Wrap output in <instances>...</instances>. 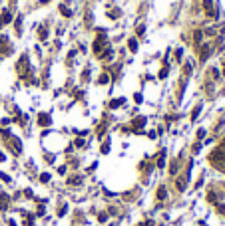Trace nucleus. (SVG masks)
Segmentation results:
<instances>
[{
  "label": "nucleus",
  "instance_id": "f257e3e1",
  "mask_svg": "<svg viewBox=\"0 0 225 226\" xmlns=\"http://www.w3.org/2000/svg\"><path fill=\"white\" fill-rule=\"evenodd\" d=\"M18 74L22 75V77H26L28 75V56H22L20 58V61H18Z\"/></svg>",
  "mask_w": 225,
  "mask_h": 226
},
{
  "label": "nucleus",
  "instance_id": "f03ea898",
  "mask_svg": "<svg viewBox=\"0 0 225 226\" xmlns=\"http://www.w3.org/2000/svg\"><path fill=\"white\" fill-rule=\"evenodd\" d=\"M104 46H106V34L100 32V38H96V42H94V52H96V54H102Z\"/></svg>",
  "mask_w": 225,
  "mask_h": 226
},
{
  "label": "nucleus",
  "instance_id": "7ed1b4c3",
  "mask_svg": "<svg viewBox=\"0 0 225 226\" xmlns=\"http://www.w3.org/2000/svg\"><path fill=\"white\" fill-rule=\"evenodd\" d=\"M10 20H12L10 12H8V10H4V12H2V16H0V26H2V24H8Z\"/></svg>",
  "mask_w": 225,
  "mask_h": 226
},
{
  "label": "nucleus",
  "instance_id": "20e7f679",
  "mask_svg": "<svg viewBox=\"0 0 225 226\" xmlns=\"http://www.w3.org/2000/svg\"><path fill=\"white\" fill-rule=\"evenodd\" d=\"M38 123H40V125H42V127H46V125H48V123H50V117H48V115H46V113H42V115H40V117H38Z\"/></svg>",
  "mask_w": 225,
  "mask_h": 226
},
{
  "label": "nucleus",
  "instance_id": "39448f33",
  "mask_svg": "<svg viewBox=\"0 0 225 226\" xmlns=\"http://www.w3.org/2000/svg\"><path fill=\"white\" fill-rule=\"evenodd\" d=\"M205 10L209 12V16H215V10H213V2H211V0H205Z\"/></svg>",
  "mask_w": 225,
  "mask_h": 226
},
{
  "label": "nucleus",
  "instance_id": "423d86ee",
  "mask_svg": "<svg viewBox=\"0 0 225 226\" xmlns=\"http://www.w3.org/2000/svg\"><path fill=\"white\" fill-rule=\"evenodd\" d=\"M209 54H211V48L209 46H203V50H201V60H207Z\"/></svg>",
  "mask_w": 225,
  "mask_h": 226
},
{
  "label": "nucleus",
  "instance_id": "0eeeda50",
  "mask_svg": "<svg viewBox=\"0 0 225 226\" xmlns=\"http://www.w3.org/2000/svg\"><path fill=\"white\" fill-rule=\"evenodd\" d=\"M134 125H135V127H142V125H145V117H135V119H134Z\"/></svg>",
  "mask_w": 225,
  "mask_h": 226
},
{
  "label": "nucleus",
  "instance_id": "6e6552de",
  "mask_svg": "<svg viewBox=\"0 0 225 226\" xmlns=\"http://www.w3.org/2000/svg\"><path fill=\"white\" fill-rule=\"evenodd\" d=\"M6 206H8V196L2 194V196H0V208H6Z\"/></svg>",
  "mask_w": 225,
  "mask_h": 226
},
{
  "label": "nucleus",
  "instance_id": "1a4fd4ad",
  "mask_svg": "<svg viewBox=\"0 0 225 226\" xmlns=\"http://www.w3.org/2000/svg\"><path fill=\"white\" fill-rule=\"evenodd\" d=\"M129 50H132V52H135V50H138V42H135V40H129Z\"/></svg>",
  "mask_w": 225,
  "mask_h": 226
},
{
  "label": "nucleus",
  "instance_id": "9d476101",
  "mask_svg": "<svg viewBox=\"0 0 225 226\" xmlns=\"http://www.w3.org/2000/svg\"><path fill=\"white\" fill-rule=\"evenodd\" d=\"M177 188H179V190H185V179H179V180H177Z\"/></svg>",
  "mask_w": 225,
  "mask_h": 226
},
{
  "label": "nucleus",
  "instance_id": "9b49d317",
  "mask_svg": "<svg viewBox=\"0 0 225 226\" xmlns=\"http://www.w3.org/2000/svg\"><path fill=\"white\" fill-rule=\"evenodd\" d=\"M98 81H100L102 85H106V83H108V81H110V77H108V75L104 74V75H100V80H98Z\"/></svg>",
  "mask_w": 225,
  "mask_h": 226
},
{
  "label": "nucleus",
  "instance_id": "f8f14e48",
  "mask_svg": "<svg viewBox=\"0 0 225 226\" xmlns=\"http://www.w3.org/2000/svg\"><path fill=\"white\" fill-rule=\"evenodd\" d=\"M60 12H62L64 16H72V12H70V10H68L66 6H60Z\"/></svg>",
  "mask_w": 225,
  "mask_h": 226
},
{
  "label": "nucleus",
  "instance_id": "ddd939ff",
  "mask_svg": "<svg viewBox=\"0 0 225 226\" xmlns=\"http://www.w3.org/2000/svg\"><path fill=\"white\" fill-rule=\"evenodd\" d=\"M163 165H165V153H161V157L158 161V167H163Z\"/></svg>",
  "mask_w": 225,
  "mask_h": 226
},
{
  "label": "nucleus",
  "instance_id": "4468645a",
  "mask_svg": "<svg viewBox=\"0 0 225 226\" xmlns=\"http://www.w3.org/2000/svg\"><path fill=\"white\" fill-rule=\"evenodd\" d=\"M165 194H168V193H165V188H159V190H158V198H165Z\"/></svg>",
  "mask_w": 225,
  "mask_h": 226
},
{
  "label": "nucleus",
  "instance_id": "2eb2a0df",
  "mask_svg": "<svg viewBox=\"0 0 225 226\" xmlns=\"http://www.w3.org/2000/svg\"><path fill=\"white\" fill-rule=\"evenodd\" d=\"M199 111H201V105H199V107H195V111L191 113V121H193V119H197V115H199Z\"/></svg>",
  "mask_w": 225,
  "mask_h": 226
},
{
  "label": "nucleus",
  "instance_id": "dca6fc26",
  "mask_svg": "<svg viewBox=\"0 0 225 226\" xmlns=\"http://www.w3.org/2000/svg\"><path fill=\"white\" fill-rule=\"evenodd\" d=\"M181 56H183V50L181 48H177L175 50V60H181Z\"/></svg>",
  "mask_w": 225,
  "mask_h": 226
},
{
  "label": "nucleus",
  "instance_id": "f3484780",
  "mask_svg": "<svg viewBox=\"0 0 225 226\" xmlns=\"http://www.w3.org/2000/svg\"><path fill=\"white\" fill-rule=\"evenodd\" d=\"M168 71H169V67L165 66V67H163L161 71H159V77H161V80H163V77H165V75H168Z\"/></svg>",
  "mask_w": 225,
  "mask_h": 226
},
{
  "label": "nucleus",
  "instance_id": "a211bd4d",
  "mask_svg": "<svg viewBox=\"0 0 225 226\" xmlns=\"http://www.w3.org/2000/svg\"><path fill=\"white\" fill-rule=\"evenodd\" d=\"M100 56L104 58V60H106V58H110V56H112V50H110V48H108V50H106V52H102Z\"/></svg>",
  "mask_w": 225,
  "mask_h": 226
},
{
  "label": "nucleus",
  "instance_id": "6ab92c4d",
  "mask_svg": "<svg viewBox=\"0 0 225 226\" xmlns=\"http://www.w3.org/2000/svg\"><path fill=\"white\" fill-rule=\"evenodd\" d=\"M122 103H124V99H118V101H112V109H114V107H120Z\"/></svg>",
  "mask_w": 225,
  "mask_h": 226
},
{
  "label": "nucleus",
  "instance_id": "aec40b11",
  "mask_svg": "<svg viewBox=\"0 0 225 226\" xmlns=\"http://www.w3.org/2000/svg\"><path fill=\"white\" fill-rule=\"evenodd\" d=\"M40 180H42V183H48V180H50V174H48V173H44L42 177H40Z\"/></svg>",
  "mask_w": 225,
  "mask_h": 226
},
{
  "label": "nucleus",
  "instance_id": "412c9836",
  "mask_svg": "<svg viewBox=\"0 0 225 226\" xmlns=\"http://www.w3.org/2000/svg\"><path fill=\"white\" fill-rule=\"evenodd\" d=\"M201 36H203V34H201L199 30H197V32H195V36H193V38H195V42H201Z\"/></svg>",
  "mask_w": 225,
  "mask_h": 226
},
{
  "label": "nucleus",
  "instance_id": "4be33fe9",
  "mask_svg": "<svg viewBox=\"0 0 225 226\" xmlns=\"http://www.w3.org/2000/svg\"><path fill=\"white\" fill-rule=\"evenodd\" d=\"M80 183V177H72V179H70V184H78Z\"/></svg>",
  "mask_w": 225,
  "mask_h": 226
},
{
  "label": "nucleus",
  "instance_id": "5701e85b",
  "mask_svg": "<svg viewBox=\"0 0 225 226\" xmlns=\"http://www.w3.org/2000/svg\"><path fill=\"white\" fill-rule=\"evenodd\" d=\"M144 32H145V26H138V34H139V36H142Z\"/></svg>",
  "mask_w": 225,
  "mask_h": 226
},
{
  "label": "nucleus",
  "instance_id": "b1692460",
  "mask_svg": "<svg viewBox=\"0 0 225 226\" xmlns=\"http://www.w3.org/2000/svg\"><path fill=\"white\" fill-rule=\"evenodd\" d=\"M0 179H2V180H6V183H8V180H10V177H8V174H2V173H0Z\"/></svg>",
  "mask_w": 225,
  "mask_h": 226
},
{
  "label": "nucleus",
  "instance_id": "393cba45",
  "mask_svg": "<svg viewBox=\"0 0 225 226\" xmlns=\"http://www.w3.org/2000/svg\"><path fill=\"white\" fill-rule=\"evenodd\" d=\"M98 218H100V222H106V218H108V216H106L104 212H102V214H100V216H98Z\"/></svg>",
  "mask_w": 225,
  "mask_h": 226
},
{
  "label": "nucleus",
  "instance_id": "a878e982",
  "mask_svg": "<svg viewBox=\"0 0 225 226\" xmlns=\"http://www.w3.org/2000/svg\"><path fill=\"white\" fill-rule=\"evenodd\" d=\"M4 159H6V157L2 155V153H0V163H4Z\"/></svg>",
  "mask_w": 225,
  "mask_h": 226
},
{
  "label": "nucleus",
  "instance_id": "bb28decb",
  "mask_svg": "<svg viewBox=\"0 0 225 226\" xmlns=\"http://www.w3.org/2000/svg\"><path fill=\"white\" fill-rule=\"evenodd\" d=\"M42 2H48V0H42Z\"/></svg>",
  "mask_w": 225,
  "mask_h": 226
}]
</instances>
